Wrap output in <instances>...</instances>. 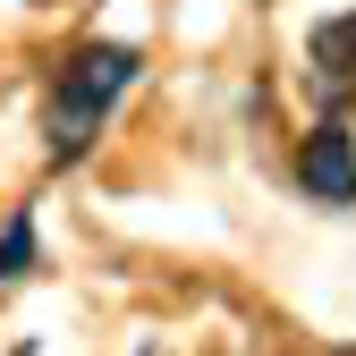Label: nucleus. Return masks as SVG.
<instances>
[{"mask_svg": "<svg viewBox=\"0 0 356 356\" xmlns=\"http://www.w3.org/2000/svg\"><path fill=\"white\" fill-rule=\"evenodd\" d=\"M136 76H145V51H136V42H85V51H68V68H60V85H51V119H42L51 161H85V153H94L102 111H111Z\"/></svg>", "mask_w": 356, "mask_h": 356, "instance_id": "f257e3e1", "label": "nucleus"}, {"mask_svg": "<svg viewBox=\"0 0 356 356\" xmlns=\"http://www.w3.org/2000/svg\"><path fill=\"white\" fill-rule=\"evenodd\" d=\"M297 187L314 195V204H339V212L356 204V136H348L339 119H323L314 136L297 145Z\"/></svg>", "mask_w": 356, "mask_h": 356, "instance_id": "f03ea898", "label": "nucleus"}, {"mask_svg": "<svg viewBox=\"0 0 356 356\" xmlns=\"http://www.w3.org/2000/svg\"><path fill=\"white\" fill-rule=\"evenodd\" d=\"M314 68H323V76H339V85H356V9L314 26Z\"/></svg>", "mask_w": 356, "mask_h": 356, "instance_id": "7ed1b4c3", "label": "nucleus"}, {"mask_svg": "<svg viewBox=\"0 0 356 356\" xmlns=\"http://www.w3.org/2000/svg\"><path fill=\"white\" fill-rule=\"evenodd\" d=\"M34 272V212H9L0 220V289Z\"/></svg>", "mask_w": 356, "mask_h": 356, "instance_id": "20e7f679", "label": "nucleus"}, {"mask_svg": "<svg viewBox=\"0 0 356 356\" xmlns=\"http://www.w3.org/2000/svg\"><path fill=\"white\" fill-rule=\"evenodd\" d=\"M145 356H170V348H161V339H153V348H145Z\"/></svg>", "mask_w": 356, "mask_h": 356, "instance_id": "39448f33", "label": "nucleus"}]
</instances>
